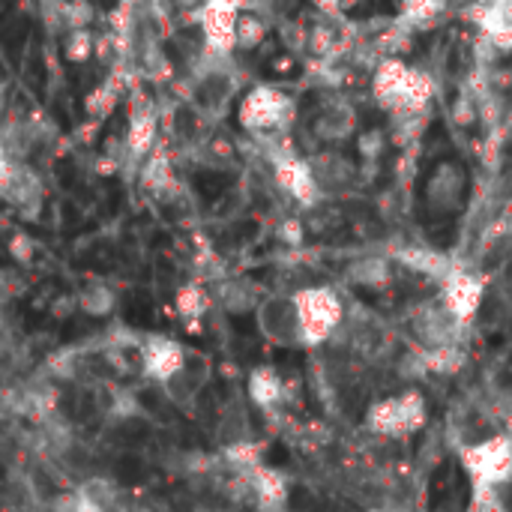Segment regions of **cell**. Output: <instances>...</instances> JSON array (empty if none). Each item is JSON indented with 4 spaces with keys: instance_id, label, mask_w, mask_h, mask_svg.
Returning a JSON list of instances; mask_svg holds the SVG:
<instances>
[{
    "instance_id": "cell-1",
    "label": "cell",
    "mask_w": 512,
    "mask_h": 512,
    "mask_svg": "<svg viewBox=\"0 0 512 512\" xmlns=\"http://www.w3.org/2000/svg\"><path fill=\"white\" fill-rule=\"evenodd\" d=\"M291 300L297 312L300 345H321L339 330L345 309L333 288H303Z\"/></svg>"
},
{
    "instance_id": "cell-2",
    "label": "cell",
    "mask_w": 512,
    "mask_h": 512,
    "mask_svg": "<svg viewBox=\"0 0 512 512\" xmlns=\"http://www.w3.org/2000/svg\"><path fill=\"white\" fill-rule=\"evenodd\" d=\"M462 468L477 492L501 489L512 480V435H495L462 447Z\"/></svg>"
},
{
    "instance_id": "cell-3",
    "label": "cell",
    "mask_w": 512,
    "mask_h": 512,
    "mask_svg": "<svg viewBox=\"0 0 512 512\" xmlns=\"http://www.w3.org/2000/svg\"><path fill=\"white\" fill-rule=\"evenodd\" d=\"M426 417H429L426 399L417 390H405L399 396H387L375 402L366 414V426L381 438H408L417 429H423Z\"/></svg>"
},
{
    "instance_id": "cell-4",
    "label": "cell",
    "mask_w": 512,
    "mask_h": 512,
    "mask_svg": "<svg viewBox=\"0 0 512 512\" xmlns=\"http://www.w3.org/2000/svg\"><path fill=\"white\" fill-rule=\"evenodd\" d=\"M294 102L276 87H255L240 102V126L252 135L279 132L291 123Z\"/></svg>"
},
{
    "instance_id": "cell-5",
    "label": "cell",
    "mask_w": 512,
    "mask_h": 512,
    "mask_svg": "<svg viewBox=\"0 0 512 512\" xmlns=\"http://www.w3.org/2000/svg\"><path fill=\"white\" fill-rule=\"evenodd\" d=\"M246 9L243 0H204L198 9V27L207 45V54L228 57L234 48L237 18Z\"/></svg>"
},
{
    "instance_id": "cell-6",
    "label": "cell",
    "mask_w": 512,
    "mask_h": 512,
    "mask_svg": "<svg viewBox=\"0 0 512 512\" xmlns=\"http://www.w3.org/2000/svg\"><path fill=\"white\" fill-rule=\"evenodd\" d=\"M186 348L165 336V333H144L141 336V378L150 384H165L171 381L183 366H186Z\"/></svg>"
},
{
    "instance_id": "cell-7",
    "label": "cell",
    "mask_w": 512,
    "mask_h": 512,
    "mask_svg": "<svg viewBox=\"0 0 512 512\" xmlns=\"http://www.w3.org/2000/svg\"><path fill=\"white\" fill-rule=\"evenodd\" d=\"M465 324L444 306V303H423L414 315V336L423 351L462 345Z\"/></svg>"
},
{
    "instance_id": "cell-8",
    "label": "cell",
    "mask_w": 512,
    "mask_h": 512,
    "mask_svg": "<svg viewBox=\"0 0 512 512\" xmlns=\"http://www.w3.org/2000/svg\"><path fill=\"white\" fill-rule=\"evenodd\" d=\"M0 198L15 207L21 216L27 219H36V213L42 210V201H45V186H42V177L27 165V162H12L9 168V177L0 189Z\"/></svg>"
},
{
    "instance_id": "cell-9",
    "label": "cell",
    "mask_w": 512,
    "mask_h": 512,
    "mask_svg": "<svg viewBox=\"0 0 512 512\" xmlns=\"http://www.w3.org/2000/svg\"><path fill=\"white\" fill-rule=\"evenodd\" d=\"M486 297V282L477 273H465V270H453L444 282H441V303L462 321L468 324Z\"/></svg>"
},
{
    "instance_id": "cell-10",
    "label": "cell",
    "mask_w": 512,
    "mask_h": 512,
    "mask_svg": "<svg viewBox=\"0 0 512 512\" xmlns=\"http://www.w3.org/2000/svg\"><path fill=\"white\" fill-rule=\"evenodd\" d=\"M261 333L276 345H300V327L291 297H267L255 309Z\"/></svg>"
},
{
    "instance_id": "cell-11",
    "label": "cell",
    "mask_w": 512,
    "mask_h": 512,
    "mask_svg": "<svg viewBox=\"0 0 512 512\" xmlns=\"http://www.w3.org/2000/svg\"><path fill=\"white\" fill-rule=\"evenodd\" d=\"M468 177L456 162H441L426 183V204L432 213H453L462 207Z\"/></svg>"
},
{
    "instance_id": "cell-12",
    "label": "cell",
    "mask_w": 512,
    "mask_h": 512,
    "mask_svg": "<svg viewBox=\"0 0 512 512\" xmlns=\"http://www.w3.org/2000/svg\"><path fill=\"white\" fill-rule=\"evenodd\" d=\"M273 168H276V183H279L294 201H300L303 207L318 204L321 186H318L315 171H312L309 162H303V159H297V156H276V159H273Z\"/></svg>"
},
{
    "instance_id": "cell-13",
    "label": "cell",
    "mask_w": 512,
    "mask_h": 512,
    "mask_svg": "<svg viewBox=\"0 0 512 512\" xmlns=\"http://www.w3.org/2000/svg\"><path fill=\"white\" fill-rule=\"evenodd\" d=\"M156 135H159V111L150 99H138L132 105L126 138H123L135 162H141L156 147Z\"/></svg>"
},
{
    "instance_id": "cell-14",
    "label": "cell",
    "mask_w": 512,
    "mask_h": 512,
    "mask_svg": "<svg viewBox=\"0 0 512 512\" xmlns=\"http://www.w3.org/2000/svg\"><path fill=\"white\" fill-rule=\"evenodd\" d=\"M246 492L255 498L258 510H285V501H288V483L279 471L273 468H252L246 474H240Z\"/></svg>"
},
{
    "instance_id": "cell-15",
    "label": "cell",
    "mask_w": 512,
    "mask_h": 512,
    "mask_svg": "<svg viewBox=\"0 0 512 512\" xmlns=\"http://www.w3.org/2000/svg\"><path fill=\"white\" fill-rule=\"evenodd\" d=\"M216 303L228 312V315H249L261 306L258 288L249 279H219L216 285Z\"/></svg>"
},
{
    "instance_id": "cell-16",
    "label": "cell",
    "mask_w": 512,
    "mask_h": 512,
    "mask_svg": "<svg viewBox=\"0 0 512 512\" xmlns=\"http://www.w3.org/2000/svg\"><path fill=\"white\" fill-rule=\"evenodd\" d=\"M138 180L147 192L153 195H168L174 189V171H171V156L168 150L156 141V147L144 156V165L138 171Z\"/></svg>"
},
{
    "instance_id": "cell-17",
    "label": "cell",
    "mask_w": 512,
    "mask_h": 512,
    "mask_svg": "<svg viewBox=\"0 0 512 512\" xmlns=\"http://www.w3.org/2000/svg\"><path fill=\"white\" fill-rule=\"evenodd\" d=\"M246 390H249V399H252L258 408H264V411L276 408V405L285 399V381H282V375H279L273 366H258V369H252Z\"/></svg>"
},
{
    "instance_id": "cell-18",
    "label": "cell",
    "mask_w": 512,
    "mask_h": 512,
    "mask_svg": "<svg viewBox=\"0 0 512 512\" xmlns=\"http://www.w3.org/2000/svg\"><path fill=\"white\" fill-rule=\"evenodd\" d=\"M396 261L405 264L408 270L414 273H423V276H435V279H447L456 267L450 264L447 255L435 252V249H423V246H411V249H399L396 252Z\"/></svg>"
},
{
    "instance_id": "cell-19",
    "label": "cell",
    "mask_w": 512,
    "mask_h": 512,
    "mask_svg": "<svg viewBox=\"0 0 512 512\" xmlns=\"http://www.w3.org/2000/svg\"><path fill=\"white\" fill-rule=\"evenodd\" d=\"M75 303L87 318H111L117 309V291L105 282H90L78 291Z\"/></svg>"
},
{
    "instance_id": "cell-20",
    "label": "cell",
    "mask_w": 512,
    "mask_h": 512,
    "mask_svg": "<svg viewBox=\"0 0 512 512\" xmlns=\"http://www.w3.org/2000/svg\"><path fill=\"white\" fill-rule=\"evenodd\" d=\"M348 276H351L354 285L384 288L390 282V276H393V267H390V258H384V255H363V258L351 261Z\"/></svg>"
},
{
    "instance_id": "cell-21",
    "label": "cell",
    "mask_w": 512,
    "mask_h": 512,
    "mask_svg": "<svg viewBox=\"0 0 512 512\" xmlns=\"http://www.w3.org/2000/svg\"><path fill=\"white\" fill-rule=\"evenodd\" d=\"M210 309V294L204 285L198 282H189V285H180L177 294H174V312L186 321V324H195L207 315Z\"/></svg>"
},
{
    "instance_id": "cell-22",
    "label": "cell",
    "mask_w": 512,
    "mask_h": 512,
    "mask_svg": "<svg viewBox=\"0 0 512 512\" xmlns=\"http://www.w3.org/2000/svg\"><path fill=\"white\" fill-rule=\"evenodd\" d=\"M267 39V18L258 15V12H249L243 9L240 18H237V33H234V48H258L261 42Z\"/></svg>"
},
{
    "instance_id": "cell-23",
    "label": "cell",
    "mask_w": 512,
    "mask_h": 512,
    "mask_svg": "<svg viewBox=\"0 0 512 512\" xmlns=\"http://www.w3.org/2000/svg\"><path fill=\"white\" fill-rule=\"evenodd\" d=\"M420 363L429 372H441V375H453L462 369L465 363V351L462 345H450V348H435V351H420Z\"/></svg>"
},
{
    "instance_id": "cell-24",
    "label": "cell",
    "mask_w": 512,
    "mask_h": 512,
    "mask_svg": "<svg viewBox=\"0 0 512 512\" xmlns=\"http://www.w3.org/2000/svg\"><path fill=\"white\" fill-rule=\"evenodd\" d=\"M93 45H96V36L90 33V27H72L66 36H63V57L75 66L87 63L93 57Z\"/></svg>"
},
{
    "instance_id": "cell-25",
    "label": "cell",
    "mask_w": 512,
    "mask_h": 512,
    "mask_svg": "<svg viewBox=\"0 0 512 512\" xmlns=\"http://www.w3.org/2000/svg\"><path fill=\"white\" fill-rule=\"evenodd\" d=\"M117 84L114 81H105V84H99L93 93H87V99H84V111H87V117H93V120H102V117H108L111 111H114V105H117Z\"/></svg>"
},
{
    "instance_id": "cell-26",
    "label": "cell",
    "mask_w": 512,
    "mask_h": 512,
    "mask_svg": "<svg viewBox=\"0 0 512 512\" xmlns=\"http://www.w3.org/2000/svg\"><path fill=\"white\" fill-rule=\"evenodd\" d=\"M48 512H105L81 486L78 489H66L60 495L51 498L48 504Z\"/></svg>"
},
{
    "instance_id": "cell-27",
    "label": "cell",
    "mask_w": 512,
    "mask_h": 512,
    "mask_svg": "<svg viewBox=\"0 0 512 512\" xmlns=\"http://www.w3.org/2000/svg\"><path fill=\"white\" fill-rule=\"evenodd\" d=\"M21 291H24V279H21V273H18V270H9V267H0V303L15 300Z\"/></svg>"
},
{
    "instance_id": "cell-28",
    "label": "cell",
    "mask_w": 512,
    "mask_h": 512,
    "mask_svg": "<svg viewBox=\"0 0 512 512\" xmlns=\"http://www.w3.org/2000/svg\"><path fill=\"white\" fill-rule=\"evenodd\" d=\"M9 255L18 261V264H30L33 258H36V243L27 237V234H15L12 240H9Z\"/></svg>"
},
{
    "instance_id": "cell-29",
    "label": "cell",
    "mask_w": 512,
    "mask_h": 512,
    "mask_svg": "<svg viewBox=\"0 0 512 512\" xmlns=\"http://www.w3.org/2000/svg\"><path fill=\"white\" fill-rule=\"evenodd\" d=\"M90 21H93V9H90L87 0H69L66 3V24H69V30L72 27H87Z\"/></svg>"
},
{
    "instance_id": "cell-30",
    "label": "cell",
    "mask_w": 512,
    "mask_h": 512,
    "mask_svg": "<svg viewBox=\"0 0 512 512\" xmlns=\"http://www.w3.org/2000/svg\"><path fill=\"white\" fill-rule=\"evenodd\" d=\"M117 39L111 36V33H102V36H96V45H93V57L99 60V63H111L114 57H117Z\"/></svg>"
},
{
    "instance_id": "cell-31",
    "label": "cell",
    "mask_w": 512,
    "mask_h": 512,
    "mask_svg": "<svg viewBox=\"0 0 512 512\" xmlns=\"http://www.w3.org/2000/svg\"><path fill=\"white\" fill-rule=\"evenodd\" d=\"M279 240L282 243H288V246H300L303 243V222L300 219H285L282 225H279Z\"/></svg>"
},
{
    "instance_id": "cell-32",
    "label": "cell",
    "mask_w": 512,
    "mask_h": 512,
    "mask_svg": "<svg viewBox=\"0 0 512 512\" xmlns=\"http://www.w3.org/2000/svg\"><path fill=\"white\" fill-rule=\"evenodd\" d=\"M384 147H387V141H384V132H381V129H372V132H366V135L360 138V150H363V156H369V159H375Z\"/></svg>"
},
{
    "instance_id": "cell-33",
    "label": "cell",
    "mask_w": 512,
    "mask_h": 512,
    "mask_svg": "<svg viewBox=\"0 0 512 512\" xmlns=\"http://www.w3.org/2000/svg\"><path fill=\"white\" fill-rule=\"evenodd\" d=\"M120 168H123V162H120L117 156H111V153H102V156L96 159V165H93V171L102 174V177H114Z\"/></svg>"
},
{
    "instance_id": "cell-34",
    "label": "cell",
    "mask_w": 512,
    "mask_h": 512,
    "mask_svg": "<svg viewBox=\"0 0 512 512\" xmlns=\"http://www.w3.org/2000/svg\"><path fill=\"white\" fill-rule=\"evenodd\" d=\"M480 512H507L504 501L498 498V489H489V492H480Z\"/></svg>"
},
{
    "instance_id": "cell-35",
    "label": "cell",
    "mask_w": 512,
    "mask_h": 512,
    "mask_svg": "<svg viewBox=\"0 0 512 512\" xmlns=\"http://www.w3.org/2000/svg\"><path fill=\"white\" fill-rule=\"evenodd\" d=\"M9 168H12V159H9V153L3 150V144H0V189H3V183H6V177H9Z\"/></svg>"
},
{
    "instance_id": "cell-36",
    "label": "cell",
    "mask_w": 512,
    "mask_h": 512,
    "mask_svg": "<svg viewBox=\"0 0 512 512\" xmlns=\"http://www.w3.org/2000/svg\"><path fill=\"white\" fill-rule=\"evenodd\" d=\"M12 354H15V345L9 342V336H6V333H0V363H6Z\"/></svg>"
},
{
    "instance_id": "cell-37",
    "label": "cell",
    "mask_w": 512,
    "mask_h": 512,
    "mask_svg": "<svg viewBox=\"0 0 512 512\" xmlns=\"http://www.w3.org/2000/svg\"><path fill=\"white\" fill-rule=\"evenodd\" d=\"M6 102H9V84L0 78V120H3V114H6Z\"/></svg>"
},
{
    "instance_id": "cell-38",
    "label": "cell",
    "mask_w": 512,
    "mask_h": 512,
    "mask_svg": "<svg viewBox=\"0 0 512 512\" xmlns=\"http://www.w3.org/2000/svg\"><path fill=\"white\" fill-rule=\"evenodd\" d=\"M504 420H507V435H512V399L510 405H507V411H504Z\"/></svg>"
},
{
    "instance_id": "cell-39",
    "label": "cell",
    "mask_w": 512,
    "mask_h": 512,
    "mask_svg": "<svg viewBox=\"0 0 512 512\" xmlns=\"http://www.w3.org/2000/svg\"><path fill=\"white\" fill-rule=\"evenodd\" d=\"M168 3H171V0H150V6H153L156 12H162V9H168Z\"/></svg>"
},
{
    "instance_id": "cell-40",
    "label": "cell",
    "mask_w": 512,
    "mask_h": 512,
    "mask_svg": "<svg viewBox=\"0 0 512 512\" xmlns=\"http://www.w3.org/2000/svg\"><path fill=\"white\" fill-rule=\"evenodd\" d=\"M195 512H222V510H210V507H198Z\"/></svg>"
},
{
    "instance_id": "cell-41",
    "label": "cell",
    "mask_w": 512,
    "mask_h": 512,
    "mask_svg": "<svg viewBox=\"0 0 512 512\" xmlns=\"http://www.w3.org/2000/svg\"><path fill=\"white\" fill-rule=\"evenodd\" d=\"M372 512H390V510H372Z\"/></svg>"
}]
</instances>
